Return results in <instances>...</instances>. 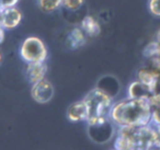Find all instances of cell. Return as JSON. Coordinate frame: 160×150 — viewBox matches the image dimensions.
Masks as SVG:
<instances>
[{
    "label": "cell",
    "instance_id": "cell-5",
    "mask_svg": "<svg viewBox=\"0 0 160 150\" xmlns=\"http://www.w3.org/2000/svg\"><path fill=\"white\" fill-rule=\"evenodd\" d=\"M47 73V65L45 62H27L25 66V77L31 84H34L45 79Z\"/></svg>",
    "mask_w": 160,
    "mask_h": 150
},
{
    "label": "cell",
    "instance_id": "cell-1",
    "mask_svg": "<svg viewBox=\"0 0 160 150\" xmlns=\"http://www.w3.org/2000/svg\"><path fill=\"white\" fill-rule=\"evenodd\" d=\"M150 108L151 104L148 98H129L112 105L109 118L118 127L147 125L151 117Z\"/></svg>",
    "mask_w": 160,
    "mask_h": 150
},
{
    "label": "cell",
    "instance_id": "cell-6",
    "mask_svg": "<svg viewBox=\"0 0 160 150\" xmlns=\"http://www.w3.org/2000/svg\"><path fill=\"white\" fill-rule=\"evenodd\" d=\"M22 20V13L16 7L1 9V19L0 25L5 30H13L20 24Z\"/></svg>",
    "mask_w": 160,
    "mask_h": 150
},
{
    "label": "cell",
    "instance_id": "cell-14",
    "mask_svg": "<svg viewBox=\"0 0 160 150\" xmlns=\"http://www.w3.org/2000/svg\"><path fill=\"white\" fill-rule=\"evenodd\" d=\"M85 0H62V6L67 10L70 11H77L82 7Z\"/></svg>",
    "mask_w": 160,
    "mask_h": 150
},
{
    "label": "cell",
    "instance_id": "cell-15",
    "mask_svg": "<svg viewBox=\"0 0 160 150\" xmlns=\"http://www.w3.org/2000/svg\"><path fill=\"white\" fill-rule=\"evenodd\" d=\"M149 9L155 16H160V0H150Z\"/></svg>",
    "mask_w": 160,
    "mask_h": 150
},
{
    "label": "cell",
    "instance_id": "cell-20",
    "mask_svg": "<svg viewBox=\"0 0 160 150\" xmlns=\"http://www.w3.org/2000/svg\"><path fill=\"white\" fill-rule=\"evenodd\" d=\"M0 19H1V8H0Z\"/></svg>",
    "mask_w": 160,
    "mask_h": 150
},
{
    "label": "cell",
    "instance_id": "cell-19",
    "mask_svg": "<svg viewBox=\"0 0 160 150\" xmlns=\"http://www.w3.org/2000/svg\"><path fill=\"white\" fill-rule=\"evenodd\" d=\"M1 62H2V54L0 52V64H1Z\"/></svg>",
    "mask_w": 160,
    "mask_h": 150
},
{
    "label": "cell",
    "instance_id": "cell-17",
    "mask_svg": "<svg viewBox=\"0 0 160 150\" xmlns=\"http://www.w3.org/2000/svg\"><path fill=\"white\" fill-rule=\"evenodd\" d=\"M5 31L6 30L0 25V44L3 42V40H5Z\"/></svg>",
    "mask_w": 160,
    "mask_h": 150
},
{
    "label": "cell",
    "instance_id": "cell-9",
    "mask_svg": "<svg viewBox=\"0 0 160 150\" xmlns=\"http://www.w3.org/2000/svg\"><path fill=\"white\" fill-rule=\"evenodd\" d=\"M87 42V34L81 28H73L68 34L67 43L71 49H77L83 46Z\"/></svg>",
    "mask_w": 160,
    "mask_h": 150
},
{
    "label": "cell",
    "instance_id": "cell-13",
    "mask_svg": "<svg viewBox=\"0 0 160 150\" xmlns=\"http://www.w3.org/2000/svg\"><path fill=\"white\" fill-rule=\"evenodd\" d=\"M144 55L146 57L155 58L160 55V43H150L144 49Z\"/></svg>",
    "mask_w": 160,
    "mask_h": 150
},
{
    "label": "cell",
    "instance_id": "cell-3",
    "mask_svg": "<svg viewBox=\"0 0 160 150\" xmlns=\"http://www.w3.org/2000/svg\"><path fill=\"white\" fill-rule=\"evenodd\" d=\"M20 55L25 62H45L47 58V48L41 38L30 36L23 41Z\"/></svg>",
    "mask_w": 160,
    "mask_h": 150
},
{
    "label": "cell",
    "instance_id": "cell-8",
    "mask_svg": "<svg viewBox=\"0 0 160 150\" xmlns=\"http://www.w3.org/2000/svg\"><path fill=\"white\" fill-rule=\"evenodd\" d=\"M138 80L144 84L148 86L151 90L155 92L158 83L160 80V71L158 69H150V68H142L137 73Z\"/></svg>",
    "mask_w": 160,
    "mask_h": 150
},
{
    "label": "cell",
    "instance_id": "cell-10",
    "mask_svg": "<svg viewBox=\"0 0 160 150\" xmlns=\"http://www.w3.org/2000/svg\"><path fill=\"white\" fill-rule=\"evenodd\" d=\"M153 93L155 92L148 86L140 82L139 80L133 82L128 88L129 98H134V99H140V98H148V99H150V97Z\"/></svg>",
    "mask_w": 160,
    "mask_h": 150
},
{
    "label": "cell",
    "instance_id": "cell-16",
    "mask_svg": "<svg viewBox=\"0 0 160 150\" xmlns=\"http://www.w3.org/2000/svg\"><path fill=\"white\" fill-rule=\"evenodd\" d=\"M19 0H0V8L6 9V8H12L16 7Z\"/></svg>",
    "mask_w": 160,
    "mask_h": 150
},
{
    "label": "cell",
    "instance_id": "cell-2",
    "mask_svg": "<svg viewBox=\"0 0 160 150\" xmlns=\"http://www.w3.org/2000/svg\"><path fill=\"white\" fill-rule=\"evenodd\" d=\"M83 101L86 102L88 108L87 121L101 116H109V112L113 105L112 97L107 91L100 88H96L90 91L83 98Z\"/></svg>",
    "mask_w": 160,
    "mask_h": 150
},
{
    "label": "cell",
    "instance_id": "cell-4",
    "mask_svg": "<svg viewBox=\"0 0 160 150\" xmlns=\"http://www.w3.org/2000/svg\"><path fill=\"white\" fill-rule=\"evenodd\" d=\"M31 95L38 103H47L54 95V87L48 80L43 79L36 83L32 84Z\"/></svg>",
    "mask_w": 160,
    "mask_h": 150
},
{
    "label": "cell",
    "instance_id": "cell-12",
    "mask_svg": "<svg viewBox=\"0 0 160 150\" xmlns=\"http://www.w3.org/2000/svg\"><path fill=\"white\" fill-rule=\"evenodd\" d=\"M38 7L43 12H53L62 6V0H38Z\"/></svg>",
    "mask_w": 160,
    "mask_h": 150
},
{
    "label": "cell",
    "instance_id": "cell-7",
    "mask_svg": "<svg viewBox=\"0 0 160 150\" xmlns=\"http://www.w3.org/2000/svg\"><path fill=\"white\" fill-rule=\"evenodd\" d=\"M67 117L71 122L87 121L88 108H87V104L83 101V99L78 102H75V103H72L69 106L68 111H67Z\"/></svg>",
    "mask_w": 160,
    "mask_h": 150
},
{
    "label": "cell",
    "instance_id": "cell-11",
    "mask_svg": "<svg viewBox=\"0 0 160 150\" xmlns=\"http://www.w3.org/2000/svg\"><path fill=\"white\" fill-rule=\"evenodd\" d=\"M81 29L85 31L87 36L96 38L101 33V27L99 22L92 16H86L81 22Z\"/></svg>",
    "mask_w": 160,
    "mask_h": 150
},
{
    "label": "cell",
    "instance_id": "cell-18",
    "mask_svg": "<svg viewBox=\"0 0 160 150\" xmlns=\"http://www.w3.org/2000/svg\"><path fill=\"white\" fill-rule=\"evenodd\" d=\"M157 38H158V42L160 43V31L158 32V34H157Z\"/></svg>",
    "mask_w": 160,
    "mask_h": 150
}]
</instances>
